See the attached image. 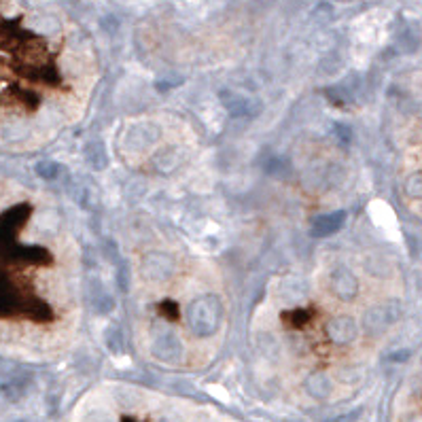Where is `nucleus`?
<instances>
[{
    "label": "nucleus",
    "instance_id": "obj_1",
    "mask_svg": "<svg viewBox=\"0 0 422 422\" xmlns=\"http://www.w3.org/2000/svg\"><path fill=\"white\" fill-rule=\"evenodd\" d=\"M346 221V212H333V214H321L312 223V235L325 238L329 233H335Z\"/></svg>",
    "mask_w": 422,
    "mask_h": 422
},
{
    "label": "nucleus",
    "instance_id": "obj_2",
    "mask_svg": "<svg viewBox=\"0 0 422 422\" xmlns=\"http://www.w3.org/2000/svg\"><path fill=\"white\" fill-rule=\"evenodd\" d=\"M38 174L43 178H55L57 174H59V166L53 161H47V163H40L38 166Z\"/></svg>",
    "mask_w": 422,
    "mask_h": 422
}]
</instances>
